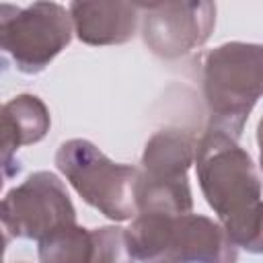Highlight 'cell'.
Instances as JSON below:
<instances>
[{
  "label": "cell",
  "mask_w": 263,
  "mask_h": 263,
  "mask_svg": "<svg viewBox=\"0 0 263 263\" xmlns=\"http://www.w3.org/2000/svg\"><path fill=\"white\" fill-rule=\"evenodd\" d=\"M74 33L70 10L58 2H33L25 8L0 6V45L23 74H37L66 49Z\"/></svg>",
  "instance_id": "obj_4"
},
{
  "label": "cell",
  "mask_w": 263,
  "mask_h": 263,
  "mask_svg": "<svg viewBox=\"0 0 263 263\" xmlns=\"http://www.w3.org/2000/svg\"><path fill=\"white\" fill-rule=\"evenodd\" d=\"M55 166L74 191L109 220L123 222L138 216L136 189L140 168L113 162L82 138L68 140L58 148Z\"/></svg>",
  "instance_id": "obj_3"
},
{
  "label": "cell",
  "mask_w": 263,
  "mask_h": 263,
  "mask_svg": "<svg viewBox=\"0 0 263 263\" xmlns=\"http://www.w3.org/2000/svg\"><path fill=\"white\" fill-rule=\"evenodd\" d=\"M195 171L208 205L236 245L261 205V179L234 138L208 129L195 146Z\"/></svg>",
  "instance_id": "obj_1"
},
{
  "label": "cell",
  "mask_w": 263,
  "mask_h": 263,
  "mask_svg": "<svg viewBox=\"0 0 263 263\" xmlns=\"http://www.w3.org/2000/svg\"><path fill=\"white\" fill-rule=\"evenodd\" d=\"M74 33L86 45H121L138 29L140 8L132 2H72Z\"/></svg>",
  "instance_id": "obj_8"
},
{
  "label": "cell",
  "mask_w": 263,
  "mask_h": 263,
  "mask_svg": "<svg viewBox=\"0 0 263 263\" xmlns=\"http://www.w3.org/2000/svg\"><path fill=\"white\" fill-rule=\"evenodd\" d=\"M142 39L162 60H179L201 47L216 25L214 2H140Z\"/></svg>",
  "instance_id": "obj_6"
},
{
  "label": "cell",
  "mask_w": 263,
  "mask_h": 263,
  "mask_svg": "<svg viewBox=\"0 0 263 263\" xmlns=\"http://www.w3.org/2000/svg\"><path fill=\"white\" fill-rule=\"evenodd\" d=\"M210 129L238 140L245 121L263 95V45L230 41L210 49L201 68Z\"/></svg>",
  "instance_id": "obj_2"
},
{
  "label": "cell",
  "mask_w": 263,
  "mask_h": 263,
  "mask_svg": "<svg viewBox=\"0 0 263 263\" xmlns=\"http://www.w3.org/2000/svg\"><path fill=\"white\" fill-rule=\"evenodd\" d=\"M39 263H134L127 228L62 226L39 240Z\"/></svg>",
  "instance_id": "obj_7"
},
{
  "label": "cell",
  "mask_w": 263,
  "mask_h": 263,
  "mask_svg": "<svg viewBox=\"0 0 263 263\" xmlns=\"http://www.w3.org/2000/svg\"><path fill=\"white\" fill-rule=\"evenodd\" d=\"M76 224L74 203L58 175L37 171L2 199L6 236L41 240L62 226Z\"/></svg>",
  "instance_id": "obj_5"
},
{
  "label": "cell",
  "mask_w": 263,
  "mask_h": 263,
  "mask_svg": "<svg viewBox=\"0 0 263 263\" xmlns=\"http://www.w3.org/2000/svg\"><path fill=\"white\" fill-rule=\"evenodd\" d=\"M236 247H242L249 253H257L263 255V201L253 218V222L249 224L247 232L242 234V238L236 242Z\"/></svg>",
  "instance_id": "obj_12"
},
{
  "label": "cell",
  "mask_w": 263,
  "mask_h": 263,
  "mask_svg": "<svg viewBox=\"0 0 263 263\" xmlns=\"http://www.w3.org/2000/svg\"><path fill=\"white\" fill-rule=\"evenodd\" d=\"M257 144H259V160H261V168H263V117L257 125Z\"/></svg>",
  "instance_id": "obj_13"
},
{
  "label": "cell",
  "mask_w": 263,
  "mask_h": 263,
  "mask_svg": "<svg viewBox=\"0 0 263 263\" xmlns=\"http://www.w3.org/2000/svg\"><path fill=\"white\" fill-rule=\"evenodd\" d=\"M177 253L181 263H236L238 259L224 226L193 212L177 216Z\"/></svg>",
  "instance_id": "obj_9"
},
{
  "label": "cell",
  "mask_w": 263,
  "mask_h": 263,
  "mask_svg": "<svg viewBox=\"0 0 263 263\" xmlns=\"http://www.w3.org/2000/svg\"><path fill=\"white\" fill-rule=\"evenodd\" d=\"M18 263H23V261H18Z\"/></svg>",
  "instance_id": "obj_14"
},
{
  "label": "cell",
  "mask_w": 263,
  "mask_h": 263,
  "mask_svg": "<svg viewBox=\"0 0 263 263\" xmlns=\"http://www.w3.org/2000/svg\"><path fill=\"white\" fill-rule=\"evenodd\" d=\"M49 109L37 95H16L2 107V156L8 171L12 152L35 144L49 132Z\"/></svg>",
  "instance_id": "obj_11"
},
{
  "label": "cell",
  "mask_w": 263,
  "mask_h": 263,
  "mask_svg": "<svg viewBox=\"0 0 263 263\" xmlns=\"http://www.w3.org/2000/svg\"><path fill=\"white\" fill-rule=\"evenodd\" d=\"M195 138L177 127L156 132L144 146L140 175L150 181L179 183L189 181L187 171L195 162Z\"/></svg>",
  "instance_id": "obj_10"
}]
</instances>
